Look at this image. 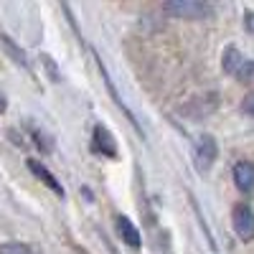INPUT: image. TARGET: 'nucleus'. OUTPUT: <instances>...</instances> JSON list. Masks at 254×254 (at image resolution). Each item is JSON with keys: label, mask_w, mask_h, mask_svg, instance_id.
<instances>
[{"label": "nucleus", "mask_w": 254, "mask_h": 254, "mask_svg": "<svg viewBox=\"0 0 254 254\" xmlns=\"http://www.w3.org/2000/svg\"><path fill=\"white\" fill-rule=\"evenodd\" d=\"M231 224H234V231L242 242L254 239V211H252V206L237 203L234 211H231Z\"/></svg>", "instance_id": "obj_1"}, {"label": "nucleus", "mask_w": 254, "mask_h": 254, "mask_svg": "<svg viewBox=\"0 0 254 254\" xmlns=\"http://www.w3.org/2000/svg\"><path fill=\"white\" fill-rule=\"evenodd\" d=\"M163 10L176 18H203L211 13V8L206 3H198V0H173V3H165Z\"/></svg>", "instance_id": "obj_2"}, {"label": "nucleus", "mask_w": 254, "mask_h": 254, "mask_svg": "<svg viewBox=\"0 0 254 254\" xmlns=\"http://www.w3.org/2000/svg\"><path fill=\"white\" fill-rule=\"evenodd\" d=\"M92 150L104 155V158H115L117 155V145L115 137L110 135V130L104 125H94V132H92Z\"/></svg>", "instance_id": "obj_3"}, {"label": "nucleus", "mask_w": 254, "mask_h": 254, "mask_svg": "<svg viewBox=\"0 0 254 254\" xmlns=\"http://www.w3.org/2000/svg\"><path fill=\"white\" fill-rule=\"evenodd\" d=\"M219 155V147H216V140L211 137V135H203L196 145V165H198V171H208L211 165H214Z\"/></svg>", "instance_id": "obj_4"}, {"label": "nucleus", "mask_w": 254, "mask_h": 254, "mask_svg": "<svg viewBox=\"0 0 254 254\" xmlns=\"http://www.w3.org/2000/svg\"><path fill=\"white\" fill-rule=\"evenodd\" d=\"M234 183H237L239 190H244V193H249L254 188V165L249 160H239L234 165Z\"/></svg>", "instance_id": "obj_5"}, {"label": "nucleus", "mask_w": 254, "mask_h": 254, "mask_svg": "<svg viewBox=\"0 0 254 254\" xmlns=\"http://www.w3.org/2000/svg\"><path fill=\"white\" fill-rule=\"evenodd\" d=\"M28 171L36 176V178H41V181H44L51 190H54V193L56 196H64V188H61V183L56 181V176L49 171V168L44 165V163H38V160H28Z\"/></svg>", "instance_id": "obj_6"}, {"label": "nucleus", "mask_w": 254, "mask_h": 254, "mask_svg": "<svg viewBox=\"0 0 254 254\" xmlns=\"http://www.w3.org/2000/svg\"><path fill=\"white\" fill-rule=\"evenodd\" d=\"M117 231H120V237H122V242L127 244V247H132V249H137L140 247V231H137V226L127 219V216H120L117 219Z\"/></svg>", "instance_id": "obj_7"}, {"label": "nucleus", "mask_w": 254, "mask_h": 254, "mask_svg": "<svg viewBox=\"0 0 254 254\" xmlns=\"http://www.w3.org/2000/svg\"><path fill=\"white\" fill-rule=\"evenodd\" d=\"M242 64H244V56L234 49V46H231V49H226L224 51V59H221V66H224V71L226 74H237L239 71V66H242Z\"/></svg>", "instance_id": "obj_8"}, {"label": "nucleus", "mask_w": 254, "mask_h": 254, "mask_svg": "<svg viewBox=\"0 0 254 254\" xmlns=\"http://www.w3.org/2000/svg\"><path fill=\"white\" fill-rule=\"evenodd\" d=\"M239 81H244V84H254V61H247L244 59V64L239 66V71L234 74Z\"/></svg>", "instance_id": "obj_9"}, {"label": "nucleus", "mask_w": 254, "mask_h": 254, "mask_svg": "<svg viewBox=\"0 0 254 254\" xmlns=\"http://www.w3.org/2000/svg\"><path fill=\"white\" fill-rule=\"evenodd\" d=\"M0 254H33V252L20 242H8V244L0 247Z\"/></svg>", "instance_id": "obj_10"}, {"label": "nucleus", "mask_w": 254, "mask_h": 254, "mask_svg": "<svg viewBox=\"0 0 254 254\" xmlns=\"http://www.w3.org/2000/svg\"><path fill=\"white\" fill-rule=\"evenodd\" d=\"M3 44H5V46H8V49H10L13 54H15V59H18V64H23V66H26V56H23V51H18V49L13 46V41H10L8 36H3Z\"/></svg>", "instance_id": "obj_11"}, {"label": "nucleus", "mask_w": 254, "mask_h": 254, "mask_svg": "<svg viewBox=\"0 0 254 254\" xmlns=\"http://www.w3.org/2000/svg\"><path fill=\"white\" fill-rule=\"evenodd\" d=\"M242 110H244L247 115H252V117H254V92H252L249 97H244V102H242Z\"/></svg>", "instance_id": "obj_12"}, {"label": "nucleus", "mask_w": 254, "mask_h": 254, "mask_svg": "<svg viewBox=\"0 0 254 254\" xmlns=\"http://www.w3.org/2000/svg\"><path fill=\"white\" fill-rule=\"evenodd\" d=\"M244 28L254 36V10H244Z\"/></svg>", "instance_id": "obj_13"}]
</instances>
